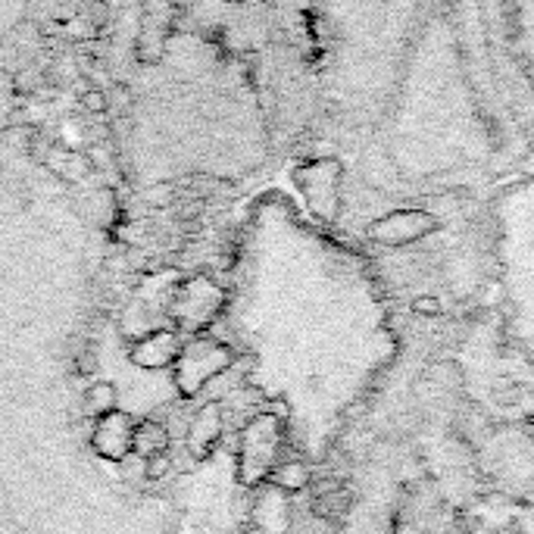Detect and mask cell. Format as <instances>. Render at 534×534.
Wrapping results in <instances>:
<instances>
[{
    "instance_id": "obj_11",
    "label": "cell",
    "mask_w": 534,
    "mask_h": 534,
    "mask_svg": "<svg viewBox=\"0 0 534 534\" xmlns=\"http://www.w3.org/2000/svg\"><path fill=\"white\" fill-rule=\"evenodd\" d=\"M413 310L416 313H441V306H437V300L435 297H419L413 303Z\"/></svg>"
},
{
    "instance_id": "obj_7",
    "label": "cell",
    "mask_w": 534,
    "mask_h": 534,
    "mask_svg": "<svg viewBox=\"0 0 534 534\" xmlns=\"http://www.w3.org/2000/svg\"><path fill=\"white\" fill-rule=\"evenodd\" d=\"M272 485L282 494H297L310 488V469L303 463H282L272 469Z\"/></svg>"
},
{
    "instance_id": "obj_10",
    "label": "cell",
    "mask_w": 534,
    "mask_h": 534,
    "mask_svg": "<svg viewBox=\"0 0 534 534\" xmlns=\"http://www.w3.org/2000/svg\"><path fill=\"white\" fill-rule=\"evenodd\" d=\"M172 472V459L169 453H159V457H150L148 463H144V475H148L150 481H159L166 478V475Z\"/></svg>"
},
{
    "instance_id": "obj_5",
    "label": "cell",
    "mask_w": 534,
    "mask_h": 534,
    "mask_svg": "<svg viewBox=\"0 0 534 534\" xmlns=\"http://www.w3.org/2000/svg\"><path fill=\"white\" fill-rule=\"evenodd\" d=\"M85 406H87V413L98 416V419H107V416L119 413V387L113 382L91 385L85 394Z\"/></svg>"
},
{
    "instance_id": "obj_3",
    "label": "cell",
    "mask_w": 534,
    "mask_h": 534,
    "mask_svg": "<svg viewBox=\"0 0 534 534\" xmlns=\"http://www.w3.org/2000/svg\"><path fill=\"white\" fill-rule=\"evenodd\" d=\"M131 450H135L138 459L148 463L150 457H159V453L169 450V431L150 419L138 422V426L131 428Z\"/></svg>"
},
{
    "instance_id": "obj_8",
    "label": "cell",
    "mask_w": 534,
    "mask_h": 534,
    "mask_svg": "<svg viewBox=\"0 0 534 534\" xmlns=\"http://www.w3.org/2000/svg\"><path fill=\"white\" fill-rule=\"evenodd\" d=\"M347 507H350V494L338 491V488H334L332 494L316 497V516H322V519H338V513H344Z\"/></svg>"
},
{
    "instance_id": "obj_4",
    "label": "cell",
    "mask_w": 534,
    "mask_h": 534,
    "mask_svg": "<svg viewBox=\"0 0 534 534\" xmlns=\"http://www.w3.org/2000/svg\"><path fill=\"white\" fill-rule=\"evenodd\" d=\"M513 41L519 47V54H522V63L525 69H529V78L534 85V4L531 6H513Z\"/></svg>"
},
{
    "instance_id": "obj_2",
    "label": "cell",
    "mask_w": 534,
    "mask_h": 534,
    "mask_svg": "<svg viewBox=\"0 0 534 534\" xmlns=\"http://www.w3.org/2000/svg\"><path fill=\"white\" fill-rule=\"evenodd\" d=\"M435 225L437 222L431 213H422V210H397V213H387L385 219L372 222L369 238L387 247H404V244H413L416 238L428 235Z\"/></svg>"
},
{
    "instance_id": "obj_9",
    "label": "cell",
    "mask_w": 534,
    "mask_h": 534,
    "mask_svg": "<svg viewBox=\"0 0 534 534\" xmlns=\"http://www.w3.org/2000/svg\"><path fill=\"white\" fill-rule=\"evenodd\" d=\"M82 107L87 109V113H107L109 109V91H104V87H87V91L82 94Z\"/></svg>"
},
{
    "instance_id": "obj_1",
    "label": "cell",
    "mask_w": 534,
    "mask_h": 534,
    "mask_svg": "<svg viewBox=\"0 0 534 534\" xmlns=\"http://www.w3.org/2000/svg\"><path fill=\"white\" fill-rule=\"evenodd\" d=\"M297 181L303 188L306 200L316 213L332 222L341 207V163L338 159H316L297 172Z\"/></svg>"
},
{
    "instance_id": "obj_6",
    "label": "cell",
    "mask_w": 534,
    "mask_h": 534,
    "mask_svg": "<svg viewBox=\"0 0 534 534\" xmlns=\"http://www.w3.org/2000/svg\"><path fill=\"white\" fill-rule=\"evenodd\" d=\"M98 447L107 459H122L131 450V428L122 426L119 431H116L113 426H109V416H107V419H100V426H98Z\"/></svg>"
},
{
    "instance_id": "obj_12",
    "label": "cell",
    "mask_w": 534,
    "mask_h": 534,
    "mask_svg": "<svg viewBox=\"0 0 534 534\" xmlns=\"http://www.w3.org/2000/svg\"><path fill=\"white\" fill-rule=\"evenodd\" d=\"M247 534H266V531H260V529H253V531H247Z\"/></svg>"
}]
</instances>
